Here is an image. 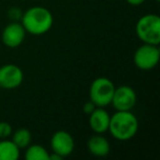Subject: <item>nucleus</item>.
Returning a JSON list of instances; mask_svg holds the SVG:
<instances>
[{
  "label": "nucleus",
  "mask_w": 160,
  "mask_h": 160,
  "mask_svg": "<svg viewBox=\"0 0 160 160\" xmlns=\"http://www.w3.org/2000/svg\"><path fill=\"white\" fill-rule=\"evenodd\" d=\"M62 156L57 155V153H55V152L49 153V158H48V160H62Z\"/></svg>",
  "instance_id": "19"
},
{
  "label": "nucleus",
  "mask_w": 160,
  "mask_h": 160,
  "mask_svg": "<svg viewBox=\"0 0 160 160\" xmlns=\"http://www.w3.org/2000/svg\"><path fill=\"white\" fill-rule=\"evenodd\" d=\"M20 158V148L11 139H0V160H17Z\"/></svg>",
  "instance_id": "12"
},
{
  "label": "nucleus",
  "mask_w": 160,
  "mask_h": 160,
  "mask_svg": "<svg viewBox=\"0 0 160 160\" xmlns=\"http://www.w3.org/2000/svg\"><path fill=\"white\" fill-rule=\"evenodd\" d=\"M49 144H51L52 152L57 153L62 158L70 156L75 149V139L72 135L62 129L55 132L52 135Z\"/></svg>",
  "instance_id": "8"
},
{
  "label": "nucleus",
  "mask_w": 160,
  "mask_h": 160,
  "mask_svg": "<svg viewBox=\"0 0 160 160\" xmlns=\"http://www.w3.org/2000/svg\"><path fill=\"white\" fill-rule=\"evenodd\" d=\"M25 35H27V32H25L23 25L21 24V22L11 21L3 29L2 34H1V40L7 47L17 48L23 43Z\"/></svg>",
  "instance_id": "9"
},
{
  "label": "nucleus",
  "mask_w": 160,
  "mask_h": 160,
  "mask_svg": "<svg viewBox=\"0 0 160 160\" xmlns=\"http://www.w3.org/2000/svg\"><path fill=\"white\" fill-rule=\"evenodd\" d=\"M115 86L113 81L107 77L96 78L89 88L90 101L98 108H105L111 104Z\"/></svg>",
  "instance_id": "4"
},
{
  "label": "nucleus",
  "mask_w": 160,
  "mask_h": 160,
  "mask_svg": "<svg viewBox=\"0 0 160 160\" xmlns=\"http://www.w3.org/2000/svg\"><path fill=\"white\" fill-rule=\"evenodd\" d=\"M134 64L140 70L153 69L160 60V49L158 45L142 43L134 53Z\"/></svg>",
  "instance_id": "5"
},
{
  "label": "nucleus",
  "mask_w": 160,
  "mask_h": 160,
  "mask_svg": "<svg viewBox=\"0 0 160 160\" xmlns=\"http://www.w3.org/2000/svg\"><path fill=\"white\" fill-rule=\"evenodd\" d=\"M137 102V94L129 86H120L114 90L111 105L115 111H132Z\"/></svg>",
  "instance_id": "6"
},
{
  "label": "nucleus",
  "mask_w": 160,
  "mask_h": 160,
  "mask_svg": "<svg viewBox=\"0 0 160 160\" xmlns=\"http://www.w3.org/2000/svg\"><path fill=\"white\" fill-rule=\"evenodd\" d=\"M136 35L145 44H160V17L148 13L140 17L136 23Z\"/></svg>",
  "instance_id": "3"
},
{
  "label": "nucleus",
  "mask_w": 160,
  "mask_h": 160,
  "mask_svg": "<svg viewBox=\"0 0 160 160\" xmlns=\"http://www.w3.org/2000/svg\"><path fill=\"white\" fill-rule=\"evenodd\" d=\"M49 152L45 147L38 144H30L25 148L24 159L25 160H48Z\"/></svg>",
  "instance_id": "13"
},
{
  "label": "nucleus",
  "mask_w": 160,
  "mask_h": 160,
  "mask_svg": "<svg viewBox=\"0 0 160 160\" xmlns=\"http://www.w3.org/2000/svg\"><path fill=\"white\" fill-rule=\"evenodd\" d=\"M126 2L131 6L137 7V6H140V5H142V3L146 2V0H126Z\"/></svg>",
  "instance_id": "18"
},
{
  "label": "nucleus",
  "mask_w": 160,
  "mask_h": 160,
  "mask_svg": "<svg viewBox=\"0 0 160 160\" xmlns=\"http://www.w3.org/2000/svg\"><path fill=\"white\" fill-rule=\"evenodd\" d=\"M11 140L20 149H25L32 142V134L27 128H19L16 132H12Z\"/></svg>",
  "instance_id": "14"
},
{
  "label": "nucleus",
  "mask_w": 160,
  "mask_h": 160,
  "mask_svg": "<svg viewBox=\"0 0 160 160\" xmlns=\"http://www.w3.org/2000/svg\"><path fill=\"white\" fill-rule=\"evenodd\" d=\"M22 10L18 7H12L8 10V18L11 21H16V22H20L21 18H22Z\"/></svg>",
  "instance_id": "16"
},
{
  "label": "nucleus",
  "mask_w": 160,
  "mask_h": 160,
  "mask_svg": "<svg viewBox=\"0 0 160 160\" xmlns=\"http://www.w3.org/2000/svg\"><path fill=\"white\" fill-rule=\"evenodd\" d=\"M23 70L16 64H6L0 67V88L12 90L23 82Z\"/></svg>",
  "instance_id": "7"
},
{
  "label": "nucleus",
  "mask_w": 160,
  "mask_h": 160,
  "mask_svg": "<svg viewBox=\"0 0 160 160\" xmlns=\"http://www.w3.org/2000/svg\"><path fill=\"white\" fill-rule=\"evenodd\" d=\"M110 113L104 108H98L89 114V126L94 134H104L109 129Z\"/></svg>",
  "instance_id": "10"
},
{
  "label": "nucleus",
  "mask_w": 160,
  "mask_h": 160,
  "mask_svg": "<svg viewBox=\"0 0 160 160\" xmlns=\"http://www.w3.org/2000/svg\"><path fill=\"white\" fill-rule=\"evenodd\" d=\"M20 22L27 33L32 35H43L52 29L54 18L48 9L41 6H34L23 12Z\"/></svg>",
  "instance_id": "1"
},
{
  "label": "nucleus",
  "mask_w": 160,
  "mask_h": 160,
  "mask_svg": "<svg viewBox=\"0 0 160 160\" xmlns=\"http://www.w3.org/2000/svg\"><path fill=\"white\" fill-rule=\"evenodd\" d=\"M12 127L8 122H0V139H7L12 135Z\"/></svg>",
  "instance_id": "15"
},
{
  "label": "nucleus",
  "mask_w": 160,
  "mask_h": 160,
  "mask_svg": "<svg viewBox=\"0 0 160 160\" xmlns=\"http://www.w3.org/2000/svg\"><path fill=\"white\" fill-rule=\"evenodd\" d=\"M155 1H156V2H159V1H160V0H155Z\"/></svg>",
  "instance_id": "20"
},
{
  "label": "nucleus",
  "mask_w": 160,
  "mask_h": 160,
  "mask_svg": "<svg viewBox=\"0 0 160 160\" xmlns=\"http://www.w3.org/2000/svg\"><path fill=\"white\" fill-rule=\"evenodd\" d=\"M139 123L132 111H115L110 118L109 132L116 140H129L137 134Z\"/></svg>",
  "instance_id": "2"
},
{
  "label": "nucleus",
  "mask_w": 160,
  "mask_h": 160,
  "mask_svg": "<svg viewBox=\"0 0 160 160\" xmlns=\"http://www.w3.org/2000/svg\"><path fill=\"white\" fill-rule=\"evenodd\" d=\"M87 148L88 151L96 157H105L111 151V145L102 134H94L88 139Z\"/></svg>",
  "instance_id": "11"
},
{
  "label": "nucleus",
  "mask_w": 160,
  "mask_h": 160,
  "mask_svg": "<svg viewBox=\"0 0 160 160\" xmlns=\"http://www.w3.org/2000/svg\"><path fill=\"white\" fill-rule=\"evenodd\" d=\"M0 91H1V88H0Z\"/></svg>",
  "instance_id": "21"
},
{
  "label": "nucleus",
  "mask_w": 160,
  "mask_h": 160,
  "mask_svg": "<svg viewBox=\"0 0 160 160\" xmlns=\"http://www.w3.org/2000/svg\"><path fill=\"white\" fill-rule=\"evenodd\" d=\"M96 108H97L96 104L89 100L88 102H86L85 104H83V112H85L87 115H89L90 113H92V112H93V110L96 109Z\"/></svg>",
  "instance_id": "17"
}]
</instances>
